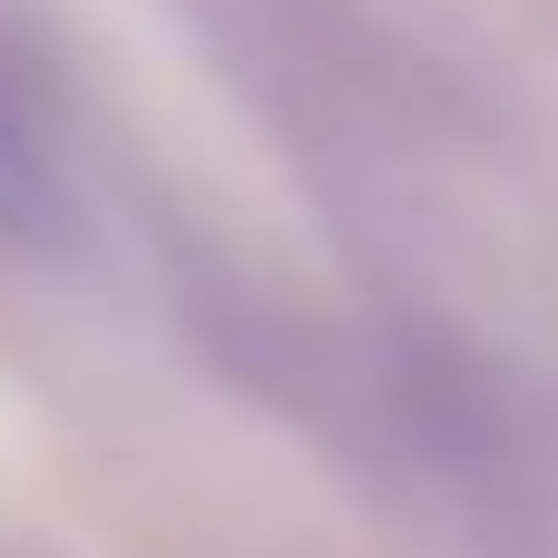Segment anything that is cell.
<instances>
[{"mask_svg":"<svg viewBox=\"0 0 558 558\" xmlns=\"http://www.w3.org/2000/svg\"><path fill=\"white\" fill-rule=\"evenodd\" d=\"M39 206H49V167H39L29 128L0 108V226H39Z\"/></svg>","mask_w":558,"mask_h":558,"instance_id":"obj_1","label":"cell"}]
</instances>
